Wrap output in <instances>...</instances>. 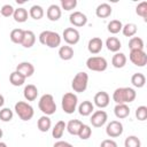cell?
<instances>
[{
	"mask_svg": "<svg viewBox=\"0 0 147 147\" xmlns=\"http://www.w3.org/2000/svg\"><path fill=\"white\" fill-rule=\"evenodd\" d=\"M137 96V92L132 87H118L113 93V100L117 103H130L134 101Z\"/></svg>",
	"mask_w": 147,
	"mask_h": 147,
	"instance_id": "6da1fadb",
	"label": "cell"
},
{
	"mask_svg": "<svg viewBox=\"0 0 147 147\" xmlns=\"http://www.w3.org/2000/svg\"><path fill=\"white\" fill-rule=\"evenodd\" d=\"M39 41L41 45L49 48H56L61 45V36L57 32L45 30L39 34Z\"/></svg>",
	"mask_w": 147,
	"mask_h": 147,
	"instance_id": "7a4b0ae2",
	"label": "cell"
},
{
	"mask_svg": "<svg viewBox=\"0 0 147 147\" xmlns=\"http://www.w3.org/2000/svg\"><path fill=\"white\" fill-rule=\"evenodd\" d=\"M38 107L40 111L46 116H51L56 111V103L54 101V98L52 94H48V93L41 95L38 102Z\"/></svg>",
	"mask_w": 147,
	"mask_h": 147,
	"instance_id": "3957f363",
	"label": "cell"
},
{
	"mask_svg": "<svg viewBox=\"0 0 147 147\" xmlns=\"http://www.w3.org/2000/svg\"><path fill=\"white\" fill-rule=\"evenodd\" d=\"M14 109H15V113L17 114V116L22 121H24V122L30 121L33 117V115H34L33 107L30 103L25 102V101H18V102H16Z\"/></svg>",
	"mask_w": 147,
	"mask_h": 147,
	"instance_id": "277c9868",
	"label": "cell"
},
{
	"mask_svg": "<svg viewBox=\"0 0 147 147\" xmlns=\"http://www.w3.org/2000/svg\"><path fill=\"white\" fill-rule=\"evenodd\" d=\"M78 105V98L75 93L72 92H68L62 96V101H61V106L62 109L65 114H72Z\"/></svg>",
	"mask_w": 147,
	"mask_h": 147,
	"instance_id": "5b68a950",
	"label": "cell"
},
{
	"mask_svg": "<svg viewBox=\"0 0 147 147\" xmlns=\"http://www.w3.org/2000/svg\"><path fill=\"white\" fill-rule=\"evenodd\" d=\"M87 85H88V75L84 71L76 74V76L71 82V87L77 93L84 92L87 88Z\"/></svg>",
	"mask_w": 147,
	"mask_h": 147,
	"instance_id": "8992f818",
	"label": "cell"
},
{
	"mask_svg": "<svg viewBox=\"0 0 147 147\" xmlns=\"http://www.w3.org/2000/svg\"><path fill=\"white\" fill-rule=\"evenodd\" d=\"M86 67L92 71L101 72V71H105L107 69L108 62L102 56H91L86 60Z\"/></svg>",
	"mask_w": 147,
	"mask_h": 147,
	"instance_id": "52a82bcc",
	"label": "cell"
},
{
	"mask_svg": "<svg viewBox=\"0 0 147 147\" xmlns=\"http://www.w3.org/2000/svg\"><path fill=\"white\" fill-rule=\"evenodd\" d=\"M129 57L130 61L137 67H145L147 64V54L145 53V51H140V49L130 51Z\"/></svg>",
	"mask_w": 147,
	"mask_h": 147,
	"instance_id": "ba28073f",
	"label": "cell"
},
{
	"mask_svg": "<svg viewBox=\"0 0 147 147\" xmlns=\"http://www.w3.org/2000/svg\"><path fill=\"white\" fill-rule=\"evenodd\" d=\"M62 37L64 39V41L68 44V45H76L79 39H80V34L78 32L77 29L75 28H67L63 30V33H62Z\"/></svg>",
	"mask_w": 147,
	"mask_h": 147,
	"instance_id": "9c48e42d",
	"label": "cell"
},
{
	"mask_svg": "<svg viewBox=\"0 0 147 147\" xmlns=\"http://www.w3.org/2000/svg\"><path fill=\"white\" fill-rule=\"evenodd\" d=\"M106 133L110 138L119 137L123 133V124L119 121H111L106 126Z\"/></svg>",
	"mask_w": 147,
	"mask_h": 147,
	"instance_id": "30bf717a",
	"label": "cell"
},
{
	"mask_svg": "<svg viewBox=\"0 0 147 147\" xmlns=\"http://www.w3.org/2000/svg\"><path fill=\"white\" fill-rule=\"evenodd\" d=\"M107 119H108V115L105 110H96L92 114L90 122L94 127H101L102 125L106 124Z\"/></svg>",
	"mask_w": 147,
	"mask_h": 147,
	"instance_id": "8fae6325",
	"label": "cell"
},
{
	"mask_svg": "<svg viewBox=\"0 0 147 147\" xmlns=\"http://www.w3.org/2000/svg\"><path fill=\"white\" fill-rule=\"evenodd\" d=\"M69 21L74 26L80 28L87 23V16L82 11H74L69 16Z\"/></svg>",
	"mask_w": 147,
	"mask_h": 147,
	"instance_id": "7c38bea8",
	"label": "cell"
},
{
	"mask_svg": "<svg viewBox=\"0 0 147 147\" xmlns=\"http://www.w3.org/2000/svg\"><path fill=\"white\" fill-rule=\"evenodd\" d=\"M94 105L96 107H99L100 109L102 108H106L108 105H109V101H110V98H109V94L105 91H100L98 92L95 95H94Z\"/></svg>",
	"mask_w": 147,
	"mask_h": 147,
	"instance_id": "4fadbf2b",
	"label": "cell"
},
{
	"mask_svg": "<svg viewBox=\"0 0 147 147\" xmlns=\"http://www.w3.org/2000/svg\"><path fill=\"white\" fill-rule=\"evenodd\" d=\"M16 71L20 72V74H21L22 76H24L25 78H28V77H31V76L33 75V72H34V67H33V64L30 63V62H21V63L17 64Z\"/></svg>",
	"mask_w": 147,
	"mask_h": 147,
	"instance_id": "5bb4252c",
	"label": "cell"
},
{
	"mask_svg": "<svg viewBox=\"0 0 147 147\" xmlns=\"http://www.w3.org/2000/svg\"><path fill=\"white\" fill-rule=\"evenodd\" d=\"M103 47V42L101 40V38L99 37H94L92 39L88 40V44H87V49L91 54H98L101 52Z\"/></svg>",
	"mask_w": 147,
	"mask_h": 147,
	"instance_id": "9a60e30c",
	"label": "cell"
},
{
	"mask_svg": "<svg viewBox=\"0 0 147 147\" xmlns=\"http://www.w3.org/2000/svg\"><path fill=\"white\" fill-rule=\"evenodd\" d=\"M46 15H47V18L49 21H53V22L59 21L60 17H61V15H62V11H61L60 6H57V5H51L48 7L47 11H46Z\"/></svg>",
	"mask_w": 147,
	"mask_h": 147,
	"instance_id": "2e32d148",
	"label": "cell"
},
{
	"mask_svg": "<svg viewBox=\"0 0 147 147\" xmlns=\"http://www.w3.org/2000/svg\"><path fill=\"white\" fill-rule=\"evenodd\" d=\"M111 11H113V9H111L110 5L103 2V3H100V5L96 7V9H95V15H96L98 17H100V18H107V17H109V16L111 15Z\"/></svg>",
	"mask_w": 147,
	"mask_h": 147,
	"instance_id": "e0dca14e",
	"label": "cell"
},
{
	"mask_svg": "<svg viewBox=\"0 0 147 147\" xmlns=\"http://www.w3.org/2000/svg\"><path fill=\"white\" fill-rule=\"evenodd\" d=\"M114 114L117 118L122 119V118H126L130 115V108L125 103H117L114 108Z\"/></svg>",
	"mask_w": 147,
	"mask_h": 147,
	"instance_id": "ac0fdd59",
	"label": "cell"
},
{
	"mask_svg": "<svg viewBox=\"0 0 147 147\" xmlns=\"http://www.w3.org/2000/svg\"><path fill=\"white\" fill-rule=\"evenodd\" d=\"M36 42V34L31 30H24V36L22 40V46L24 48H31Z\"/></svg>",
	"mask_w": 147,
	"mask_h": 147,
	"instance_id": "d6986e66",
	"label": "cell"
},
{
	"mask_svg": "<svg viewBox=\"0 0 147 147\" xmlns=\"http://www.w3.org/2000/svg\"><path fill=\"white\" fill-rule=\"evenodd\" d=\"M23 95L25 98V100L28 101H34L38 96V88L33 85V84H29L24 87L23 91Z\"/></svg>",
	"mask_w": 147,
	"mask_h": 147,
	"instance_id": "ffe728a7",
	"label": "cell"
},
{
	"mask_svg": "<svg viewBox=\"0 0 147 147\" xmlns=\"http://www.w3.org/2000/svg\"><path fill=\"white\" fill-rule=\"evenodd\" d=\"M93 110H94V105L88 100L83 101L78 106V113L82 116H88V115H91L93 113Z\"/></svg>",
	"mask_w": 147,
	"mask_h": 147,
	"instance_id": "44dd1931",
	"label": "cell"
},
{
	"mask_svg": "<svg viewBox=\"0 0 147 147\" xmlns=\"http://www.w3.org/2000/svg\"><path fill=\"white\" fill-rule=\"evenodd\" d=\"M106 46H107L108 51L114 52V53H117L121 49L122 44H121V40L118 38H116V37H109L106 40Z\"/></svg>",
	"mask_w": 147,
	"mask_h": 147,
	"instance_id": "7402d4cb",
	"label": "cell"
},
{
	"mask_svg": "<svg viewBox=\"0 0 147 147\" xmlns=\"http://www.w3.org/2000/svg\"><path fill=\"white\" fill-rule=\"evenodd\" d=\"M59 56L61 60L63 61H69L74 57V48L69 45L65 46H61L59 49Z\"/></svg>",
	"mask_w": 147,
	"mask_h": 147,
	"instance_id": "603a6c76",
	"label": "cell"
},
{
	"mask_svg": "<svg viewBox=\"0 0 147 147\" xmlns=\"http://www.w3.org/2000/svg\"><path fill=\"white\" fill-rule=\"evenodd\" d=\"M83 124H84V123L80 122V121H78V119H71V121H69V123L67 124L65 129H67V131H68L70 134H72V136H78V132H79V130H80V127H82Z\"/></svg>",
	"mask_w": 147,
	"mask_h": 147,
	"instance_id": "cb8c5ba5",
	"label": "cell"
},
{
	"mask_svg": "<svg viewBox=\"0 0 147 147\" xmlns=\"http://www.w3.org/2000/svg\"><path fill=\"white\" fill-rule=\"evenodd\" d=\"M37 126H38V130H39L40 132H47V131L51 129V126H52V121H51V118H49L48 116L42 115V116L38 119Z\"/></svg>",
	"mask_w": 147,
	"mask_h": 147,
	"instance_id": "d4e9b609",
	"label": "cell"
},
{
	"mask_svg": "<svg viewBox=\"0 0 147 147\" xmlns=\"http://www.w3.org/2000/svg\"><path fill=\"white\" fill-rule=\"evenodd\" d=\"M65 126H67V124H65L64 121H59L54 125V127L52 129V136H53V138H55V139L62 138V136L64 133V130H65Z\"/></svg>",
	"mask_w": 147,
	"mask_h": 147,
	"instance_id": "484cf974",
	"label": "cell"
},
{
	"mask_svg": "<svg viewBox=\"0 0 147 147\" xmlns=\"http://www.w3.org/2000/svg\"><path fill=\"white\" fill-rule=\"evenodd\" d=\"M28 16H29V13L23 7H20L17 9H15L14 14H13V17H14L15 22H18V23H24L28 20Z\"/></svg>",
	"mask_w": 147,
	"mask_h": 147,
	"instance_id": "4316f807",
	"label": "cell"
},
{
	"mask_svg": "<svg viewBox=\"0 0 147 147\" xmlns=\"http://www.w3.org/2000/svg\"><path fill=\"white\" fill-rule=\"evenodd\" d=\"M111 64L115 67V68H117V69H119V68H123L125 64H126V56H125V54H123V53H115V55L113 56V59H111Z\"/></svg>",
	"mask_w": 147,
	"mask_h": 147,
	"instance_id": "83f0119b",
	"label": "cell"
},
{
	"mask_svg": "<svg viewBox=\"0 0 147 147\" xmlns=\"http://www.w3.org/2000/svg\"><path fill=\"white\" fill-rule=\"evenodd\" d=\"M25 79L26 78L24 76H22L20 72H17L16 70L13 71L10 74V76H9V82H10V84L13 86H22L25 83Z\"/></svg>",
	"mask_w": 147,
	"mask_h": 147,
	"instance_id": "f1b7e54d",
	"label": "cell"
},
{
	"mask_svg": "<svg viewBox=\"0 0 147 147\" xmlns=\"http://www.w3.org/2000/svg\"><path fill=\"white\" fill-rule=\"evenodd\" d=\"M131 83L134 87H138V88H141L145 86L146 84V77L144 74L141 72H137V74H133L132 77H131Z\"/></svg>",
	"mask_w": 147,
	"mask_h": 147,
	"instance_id": "f546056e",
	"label": "cell"
},
{
	"mask_svg": "<svg viewBox=\"0 0 147 147\" xmlns=\"http://www.w3.org/2000/svg\"><path fill=\"white\" fill-rule=\"evenodd\" d=\"M144 47H145L144 40L140 37H132L129 40V48H130V51H134V49L144 51Z\"/></svg>",
	"mask_w": 147,
	"mask_h": 147,
	"instance_id": "4dcf8cb0",
	"label": "cell"
},
{
	"mask_svg": "<svg viewBox=\"0 0 147 147\" xmlns=\"http://www.w3.org/2000/svg\"><path fill=\"white\" fill-rule=\"evenodd\" d=\"M23 36H24V30L22 29H14L11 30L9 38L14 44H22L23 40Z\"/></svg>",
	"mask_w": 147,
	"mask_h": 147,
	"instance_id": "1f68e13d",
	"label": "cell"
},
{
	"mask_svg": "<svg viewBox=\"0 0 147 147\" xmlns=\"http://www.w3.org/2000/svg\"><path fill=\"white\" fill-rule=\"evenodd\" d=\"M29 15H30L33 20H40V18H42V16H44V9H42V7L39 6V5H33V6L30 8V10H29Z\"/></svg>",
	"mask_w": 147,
	"mask_h": 147,
	"instance_id": "d6a6232c",
	"label": "cell"
},
{
	"mask_svg": "<svg viewBox=\"0 0 147 147\" xmlns=\"http://www.w3.org/2000/svg\"><path fill=\"white\" fill-rule=\"evenodd\" d=\"M107 28H108V31H109L110 33L116 34V33H118L119 31H122L123 24H122V22H121L119 20H111V21L108 23Z\"/></svg>",
	"mask_w": 147,
	"mask_h": 147,
	"instance_id": "836d02e7",
	"label": "cell"
},
{
	"mask_svg": "<svg viewBox=\"0 0 147 147\" xmlns=\"http://www.w3.org/2000/svg\"><path fill=\"white\" fill-rule=\"evenodd\" d=\"M137 30H138V28L134 23H127V24L123 25V28H122V32L125 37H133L137 33Z\"/></svg>",
	"mask_w": 147,
	"mask_h": 147,
	"instance_id": "e575fe53",
	"label": "cell"
},
{
	"mask_svg": "<svg viewBox=\"0 0 147 147\" xmlns=\"http://www.w3.org/2000/svg\"><path fill=\"white\" fill-rule=\"evenodd\" d=\"M124 147H141V141L136 136H129L124 140Z\"/></svg>",
	"mask_w": 147,
	"mask_h": 147,
	"instance_id": "d590c367",
	"label": "cell"
},
{
	"mask_svg": "<svg viewBox=\"0 0 147 147\" xmlns=\"http://www.w3.org/2000/svg\"><path fill=\"white\" fill-rule=\"evenodd\" d=\"M91 134H92V129L88 125L83 124L82 127H80V130H79V132H78V137L82 140H87L91 137Z\"/></svg>",
	"mask_w": 147,
	"mask_h": 147,
	"instance_id": "8d00e7d4",
	"label": "cell"
},
{
	"mask_svg": "<svg viewBox=\"0 0 147 147\" xmlns=\"http://www.w3.org/2000/svg\"><path fill=\"white\" fill-rule=\"evenodd\" d=\"M136 13L138 16L142 17L145 21L147 20V2L146 1H142L140 2L137 7H136Z\"/></svg>",
	"mask_w": 147,
	"mask_h": 147,
	"instance_id": "74e56055",
	"label": "cell"
},
{
	"mask_svg": "<svg viewBox=\"0 0 147 147\" xmlns=\"http://www.w3.org/2000/svg\"><path fill=\"white\" fill-rule=\"evenodd\" d=\"M13 110H10L9 108H2L0 110V119L2 122H9L13 119Z\"/></svg>",
	"mask_w": 147,
	"mask_h": 147,
	"instance_id": "f35d334b",
	"label": "cell"
},
{
	"mask_svg": "<svg viewBox=\"0 0 147 147\" xmlns=\"http://www.w3.org/2000/svg\"><path fill=\"white\" fill-rule=\"evenodd\" d=\"M14 7L11 6V5H3L2 7H1V9H0V15L1 16H3V17H9V16H13V14H14Z\"/></svg>",
	"mask_w": 147,
	"mask_h": 147,
	"instance_id": "ab89813d",
	"label": "cell"
},
{
	"mask_svg": "<svg viewBox=\"0 0 147 147\" xmlns=\"http://www.w3.org/2000/svg\"><path fill=\"white\" fill-rule=\"evenodd\" d=\"M136 117L138 121H145L147 118V107L146 106H140L136 110Z\"/></svg>",
	"mask_w": 147,
	"mask_h": 147,
	"instance_id": "60d3db41",
	"label": "cell"
},
{
	"mask_svg": "<svg viewBox=\"0 0 147 147\" xmlns=\"http://www.w3.org/2000/svg\"><path fill=\"white\" fill-rule=\"evenodd\" d=\"M77 6V0H61V7L64 10H71L76 8Z\"/></svg>",
	"mask_w": 147,
	"mask_h": 147,
	"instance_id": "b9f144b4",
	"label": "cell"
},
{
	"mask_svg": "<svg viewBox=\"0 0 147 147\" xmlns=\"http://www.w3.org/2000/svg\"><path fill=\"white\" fill-rule=\"evenodd\" d=\"M100 147H117V142L113 139H105L101 141Z\"/></svg>",
	"mask_w": 147,
	"mask_h": 147,
	"instance_id": "7bdbcfd3",
	"label": "cell"
},
{
	"mask_svg": "<svg viewBox=\"0 0 147 147\" xmlns=\"http://www.w3.org/2000/svg\"><path fill=\"white\" fill-rule=\"evenodd\" d=\"M53 147H74L70 142H68V141H63V140H59V141H56L55 144H54V146Z\"/></svg>",
	"mask_w": 147,
	"mask_h": 147,
	"instance_id": "ee69618b",
	"label": "cell"
},
{
	"mask_svg": "<svg viewBox=\"0 0 147 147\" xmlns=\"http://www.w3.org/2000/svg\"><path fill=\"white\" fill-rule=\"evenodd\" d=\"M3 103H5V98H3V95L0 94V108L3 106Z\"/></svg>",
	"mask_w": 147,
	"mask_h": 147,
	"instance_id": "f6af8a7d",
	"label": "cell"
},
{
	"mask_svg": "<svg viewBox=\"0 0 147 147\" xmlns=\"http://www.w3.org/2000/svg\"><path fill=\"white\" fill-rule=\"evenodd\" d=\"M0 147H7V145H6L5 142H2V141H0Z\"/></svg>",
	"mask_w": 147,
	"mask_h": 147,
	"instance_id": "bcb514c9",
	"label": "cell"
},
{
	"mask_svg": "<svg viewBox=\"0 0 147 147\" xmlns=\"http://www.w3.org/2000/svg\"><path fill=\"white\" fill-rule=\"evenodd\" d=\"M2 134H3V132H2V130L0 129V138H2Z\"/></svg>",
	"mask_w": 147,
	"mask_h": 147,
	"instance_id": "7dc6e473",
	"label": "cell"
}]
</instances>
